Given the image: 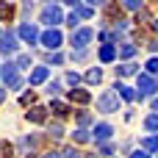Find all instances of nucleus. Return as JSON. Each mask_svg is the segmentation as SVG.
<instances>
[{"label":"nucleus","mask_w":158,"mask_h":158,"mask_svg":"<svg viewBox=\"0 0 158 158\" xmlns=\"http://www.w3.org/2000/svg\"><path fill=\"white\" fill-rule=\"evenodd\" d=\"M14 17V6L11 3H0V19H11Z\"/></svg>","instance_id":"nucleus-18"},{"label":"nucleus","mask_w":158,"mask_h":158,"mask_svg":"<svg viewBox=\"0 0 158 158\" xmlns=\"http://www.w3.org/2000/svg\"><path fill=\"white\" fill-rule=\"evenodd\" d=\"M100 81H103V69H100V67H92V69L86 72V83L94 86V83H100Z\"/></svg>","instance_id":"nucleus-14"},{"label":"nucleus","mask_w":158,"mask_h":158,"mask_svg":"<svg viewBox=\"0 0 158 158\" xmlns=\"http://www.w3.org/2000/svg\"><path fill=\"white\" fill-rule=\"evenodd\" d=\"M25 119H28V122H44V108H39V106L31 108V111L25 114Z\"/></svg>","instance_id":"nucleus-16"},{"label":"nucleus","mask_w":158,"mask_h":158,"mask_svg":"<svg viewBox=\"0 0 158 158\" xmlns=\"http://www.w3.org/2000/svg\"><path fill=\"white\" fill-rule=\"evenodd\" d=\"M114 58H117V50H114V44H103V47H100V61H103V64H111Z\"/></svg>","instance_id":"nucleus-13"},{"label":"nucleus","mask_w":158,"mask_h":158,"mask_svg":"<svg viewBox=\"0 0 158 158\" xmlns=\"http://www.w3.org/2000/svg\"><path fill=\"white\" fill-rule=\"evenodd\" d=\"M0 75H3V81H6V86H8V89H19V86H22L19 69H17V64H11V61L0 69Z\"/></svg>","instance_id":"nucleus-4"},{"label":"nucleus","mask_w":158,"mask_h":158,"mask_svg":"<svg viewBox=\"0 0 158 158\" xmlns=\"http://www.w3.org/2000/svg\"><path fill=\"white\" fill-rule=\"evenodd\" d=\"M50 136H53V139H61V136H64L61 125H50Z\"/></svg>","instance_id":"nucleus-26"},{"label":"nucleus","mask_w":158,"mask_h":158,"mask_svg":"<svg viewBox=\"0 0 158 158\" xmlns=\"http://www.w3.org/2000/svg\"><path fill=\"white\" fill-rule=\"evenodd\" d=\"M39 42L50 50V53H56L58 47H61V42H64V36H61V31L58 28H47L44 33H39Z\"/></svg>","instance_id":"nucleus-3"},{"label":"nucleus","mask_w":158,"mask_h":158,"mask_svg":"<svg viewBox=\"0 0 158 158\" xmlns=\"http://www.w3.org/2000/svg\"><path fill=\"white\" fill-rule=\"evenodd\" d=\"M72 139H75V142H78V144H83V142H89V139H92V136H89V133H86V131H83V128H78V131H75V133H72Z\"/></svg>","instance_id":"nucleus-20"},{"label":"nucleus","mask_w":158,"mask_h":158,"mask_svg":"<svg viewBox=\"0 0 158 158\" xmlns=\"http://www.w3.org/2000/svg\"><path fill=\"white\" fill-rule=\"evenodd\" d=\"M42 22L50 25V28H58V25L64 22V17H61V6H44V8H42Z\"/></svg>","instance_id":"nucleus-5"},{"label":"nucleus","mask_w":158,"mask_h":158,"mask_svg":"<svg viewBox=\"0 0 158 158\" xmlns=\"http://www.w3.org/2000/svg\"><path fill=\"white\" fill-rule=\"evenodd\" d=\"M14 64H17V69H25V67H31V56H28V53H22V56H17V61H14Z\"/></svg>","instance_id":"nucleus-19"},{"label":"nucleus","mask_w":158,"mask_h":158,"mask_svg":"<svg viewBox=\"0 0 158 158\" xmlns=\"http://www.w3.org/2000/svg\"><path fill=\"white\" fill-rule=\"evenodd\" d=\"M17 47H19V44H17V36H14L11 31L0 36V50H3V56H14V53H17Z\"/></svg>","instance_id":"nucleus-8"},{"label":"nucleus","mask_w":158,"mask_h":158,"mask_svg":"<svg viewBox=\"0 0 158 158\" xmlns=\"http://www.w3.org/2000/svg\"><path fill=\"white\" fill-rule=\"evenodd\" d=\"M144 128H147V131H158V114H150V117L144 119Z\"/></svg>","instance_id":"nucleus-21"},{"label":"nucleus","mask_w":158,"mask_h":158,"mask_svg":"<svg viewBox=\"0 0 158 158\" xmlns=\"http://www.w3.org/2000/svg\"><path fill=\"white\" fill-rule=\"evenodd\" d=\"M47 75H50V69L47 67H36V69H31V86H39V83H44L47 81Z\"/></svg>","instance_id":"nucleus-11"},{"label":"nucleus","mask_w":158,"mask_h":158,"mask_svg":"<svg viewBox=\"0 0 158 158\" xmlns=\"http://www.w3.org/2000/svg\"><path fill=\"white\" fill-rule=\"evenodd\" d=\"M17 33H19V39H22L25 44H36V42H39V28H36L33 22H22Z\"/></svg>","instance_id":"nucleus-6"},{"label":"nucleus","mask_w":158,"mask_h":158,"mask_svg":"<svg viewBox=\"0 0 158 158\" xmlns=\"http://www.w3.org/2000/svg\"><path fill=\"white\" fill-rule=\"evenodd\" d=\"M117 72L119 75H136V64H122V67H117Z\"/></svg>","instance_id":"nucleus-22"},{"label":"nucleus","mask_w":158,"mask_h":158,"mask_svg":"<svg viewBox=\"0 0 158 158\" xmlns=\"http://www.w3.org/2000/svg\"><path fill=\"white\" fill-rule=\"evenodd\" d=\"M67 83H69V86H78V83H81V75H78V72H67Z\"/></svg>","instance_id":"nucleus-25"},{"label":"nucleus","mask_w":158,"mask_h":158,"mask_svg":"<svg viewBox=\"0 0 158 158\" xmlns=\"http://www.w3.org/2000/svg\"><path fill=\"white\" fill-rule=\"evenodd\" d=\"M153 72H158V58H150L147 61V75H153Z\"/></svg>","instance_id":"nucleus-27"},{"label":"nucleus","mask_w":158,"mask_h":158,"mask_svg":"<svg viewBox=\"0 0 158 158\" xmlns=\"http://www.w3.org/2000/svg\"><path fill=\"white\" fill-rule=\"evenodd\" d=\"M131 158H150V156H147L144 150H136V153H133V156H131Z\"/></svg>","instance_id":"nucleus-33"},{"label":"nucleus","mask_w":158,"mask_h":158,"mask_svg":"<svg viewBox=\"0 0 158 158\" xmlns=\"http://www.w3.org/2000/svg\"><path fill=\"white\" fill-rule=\"evenodd\" d=\"M64 156H67V158H81V153H78V150H75V147H69V150H67V153H64Z\"/></svg>","instance_id":"nucleus-31"},{"label":"nucleus","mask_w":158,"mask_h":158,"mask_svg":"<svg viewBox=\"0 0 158 158\" xmlns=\"http://www.w3.org/2000/svg\"><path fill=\"white\" fill-rule=\"evenodd\" d=\"M61 61H64L61 53H53V56H50V64H61Z\"/></svg>","instance_id":"nucleus-30"},{"label":"nucleus","mask_w":158,"mask_h":158,"mask_svg":"<svg viewBox=\"0 0 158 158\" xmlns=\"http://www.w3.org/2000/svg\"><path fill=\"white\" fill-rule=\"evenodd\" d=\"M53 111H56L58 117H64V114H67V106H64V103H53Z\"/></svg>","instance_id":"nucleus-28"},{"label":"nucleus","mask_w":158,"mask_h":158,"mask_svg":"<svg viewBox=\"0 0 158 158\" xmlns=\"http://www.w3.org/2000/svg\"><path fill=\"white\" fill-rule=\"evenodd\" d=\"M97 111H103V114H114V111H119V97H117V92H103L100 97H97Z\"/></svg>","instance_id":"nucleus-2"},{"label":"nucleus","mask_w":158,"mask_h":158,"mask_svg":"<svg viewBox=\"0 0 158 158\" xmlns=\"http://www.w3.org/2000/svg\"><path fill=\"white\" fill-rule=\"evenodd\" d=\"M133 53H136V47H133V44H122V47H119V56H122V58H131Z\"/></svg>","instance_id":"nucleus-24"},{"label":"nucleus","mask_w":158,"mask_h":158,"mask_svg":"<svg viewBox=\"0 0 158 158\" xmlns=\"http://www.w3.org/2000/svg\"><path fill=\"white\" fill-rule=\"evenodd\" d=\"M92 36H94V31L92 28H78V31H72V47H78V50H83L89 42H92Z\"/></svg>","instance_id":"nucleus-7"},{"label":"nucleus","mask_w":158,"mask_h":158,"mask_svg":"<svg viewBox=\"0 0 158 158\" xmlns=\"http://www.w3.org/2000/svg\"><path fill=\"white\" fill-rule=\"evenodd\" d=\"M86 158H97V156H86Z\"/></svg>","instance_id":"nucleus-37"},{"label":"nucleus","mask_w":158,"mask_h":158,"mask_svg":"<svg viewBox=\"0 0 158 158\" xmlns=\"http://www.w3.org/2000/svg\"><path fill=\"white\" fill-rule=\"evenodd\" d=\"M58 92H61V83H58V81H50V83H47V94H50V97H58Z\"/></svg>","instance_id":"nucleus-23"},{"label":"nucleus","mask_w":158,"mask_h":158,"mask_svg":"<svg viewBox=\"0 0 158 158\" xmlns=\"http://www.w3.org/2000/svg\"><path fill=\"white\" fill-rule=\"evenodd\" d=\"M156 33H158V19H156Z\"/></svg>","instance_id":"nucleus-36"},{"label":"nucleus","mask_w":158,"mask_h":158,"mask_svg":"<svg viewBox=\"0 0 158 158\" xmlns=\"http://www.w3.org/2000/svg\"><path fill=\"white\" fill-rule=\"evenodd\" d=\"M142 150H144V153H156L158 150V139L156 136H144V139H142Z\"/></svg>","instance_id":"nucleus-17"},{"label":"nucleus","mask_w":158,"mask_h":158,"mask_svg":"<svg viewBox=\"0 0 158 158\" xmlns=\"http://www.w3.org/2000/svg\"><path fill=\"white\" fill-rule=\"evenodd\" d=\"M67 6H72V14L78 17V19H89L94 11H92V6H83V3H78V0H67Z\"/></svg>","instance_id":"nucleus-9"},{"label":"nucleus","mask_w":158,"mask_h":158,"mask_svg":"<svg viewBox=\"0 0 158 158\" xmlns=\"http://www.w3.org/2000/svg\"><path fill=\"white\" fill-rule=\"evenodd\" d=\"M67 22H69V25H72V28H75V25H78V22H81V19H78V17H75V14H69V17H67Z\"/></svg>","instance_id":"nucleus-32"},{"label":"nucleus","mask_w":158,"mask_h":158,"mask_svg":"<svg viewBox=\"0 0 158 158\" xmlns=\"http://www.w3.org/2000/svg\"><path fill=\"white\" fill-rule=\"evenodd\" d=\"M111 133H114V128H111V125H106V122H100V125H94L92 139H94V142H108V139H111Z\"/></svg>","instance_id":"nucleus-10"},{"label":"nucleus","mask_w":158,"mask_h":158,"mask_svg":"<svg viewBox=\"0 0 158 158\" xmlns=\"http://www.w3.org/2000/svg\"><path fill=\"white\" fill-rule=\"evenodd\" d=\"M125 8H131V11H136V8H142V3H139V0H128V3H125Z\"/></svg>","instance_id":"nucleus-29"},{"label":"nucleus","mask_w":158,"mask_h":158,"mask_svg":"<svg viewBox=\"0 0 158 158\" xmlns=\"http://www.w3.org/2000/svg\"><path fill=\"white\" fill-rule=\"evenodd\" d=\"M114 89H117V97H122V100H128V103H131V100H136V92H133L131 86H125V83H119V81H117V86H114Z\"/></svg>","instance_id":"nucleus-12"},{"label":"nucleus","mask_w":158,"mask_h":158,"mask_svg":"<svg viewBox=\"0 0 158 158\" xmlns=\"http://www.w3.org/2000/svg\"><path fill=\"white\" fill-rule=\"evenodd\" d=\"M69 100H72V103H89L92 97H89V92H83V89H72V92H69Z\"/></svg>","instance_id":"nucleus-15"},{"label":"nucleus","mask_w":158,"mask_h":158,"mask_svg":"<svg viewBox=\"0 0 158 158\" xmlns=\"http://www.w3.org/2000/svg\"><path fill=\"white\" fill-rule=\"evenodd\" d=\"M3 97H6V92H3V89H0V100H3Z\"/></svg>","instance_id":"nucleus-35"},{"label":"nucleus","mask_w":158,"mask_h":158,"mask_svg":"<svg viewBox=\"0 0 158 158\" xmlns=\"http://www.w3.org/2000/svg\"><path fill=\"white\" fill-rule=\"evenodd\" d=\"M136 97H150V94H156L158 92V81L153 75H147V72H139L136 75Z\"/></svg>","instance_id":"nucleus-1"},{"label":"nucleus","mask_w":158,"mask_h":158,"mask_svg":"<svg viewBox=\"0 0 158 158\" xmlns=\"http://www.w3.org/2000/svg\"><path fill=\"white\" fill-rule=\"evenodd\" d=\"M44 158H61V153H47Z\"/></svg>","instance_id":"nucleus-34"}]
</instances>
